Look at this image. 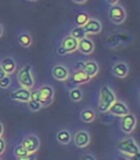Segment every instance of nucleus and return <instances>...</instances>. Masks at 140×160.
<instances>
[{
	"label": "nucleus",
	"mask_w": 140,
	"mask_h": 160,
	"mask_svg": "<svg viewBox=\"0 0 140 160\" xmlns=\"http://www.w3.org/2000/svg\"><path fill=\"white\" fill-rule=\"evenodd\" d=\"M84 62H77L76 63V65H75V67H74V69H75V71H78V70H83L84 69Z\"/></svg>",
	"instance_id": "7c9ffc66"
},
{
	"label": "nucleus",
	"mask_w": 140,
	"mask_h": 160,
	"mask_svg": "<svg viewBox=\"0 0 140 160\" xmlns=\"http://www.w3.org/2000/svg\"><path fill=\"white\" fill-rule=\"evenodd\" d=\"M139 101H140V93H139Z\"/></svg>",
	"instance_id": "a19ab883"
},
{
	"label": "nucleus",
	"mask_w": 140,
	"mask_h": 160,
	"mask_svg": "<svg viewBox=\"0 0 140 160\" xmlns=\"http://www.w3.org/2000/svg\"><path fill=\"white\" fill-rule=\"evenodd\" d=\"M35 159H36V156L34 153H29L22 157H16V160H35Z\"/></svg>",
	"instance_id": "cd10ccee"
},
{
	"label": "nucleus",
	"mask_w": 140,
	"mask_h": 160,
	"mask_svg": "<svg viewBox=\"0 0 140 160\" xmlns=\"http://www.w3.org/2000/svg\"><path fill=\"white\" fill-rule=\"evenodd\" d=\"M60 46L65 50L66 53L72 52L76 51L78 48V40L75 39L74 37H72V35H68L62 40L61 45Z\"/></svg>",
	"instance_id": "ddd939ff"
},
{
	"label": "nucleus",
	"mask_w": 140,
	"mask_h": 160,
	"mask_svg": "<svg viewBox=\"0 0 140 160\" xmlns=\"http://www.w3.org/2000/svg\"><path fill=\"white\" fill-rule=\"evenodd\" d=\"M72 1L77 3V4H83V3H85L87 1V0H72Z\"/></svg>",
	"instance_id": "e433bc0d"
},
{
	"label": "nucleus",
	"mask_w": 140,
	"mask_h": 160,
	"mask_svg": "<svg viewBox=\"0 0 140 160\" xmlns=\"http://www.w3.org/2000/svg\"><path fill=\"white\" fill-rule=\"evenodd\" d=\"M80 117H81L82 121H84L86 123H91L95 118V113L92 109H86V110H83L81 112Z\"/></svg>",
	"instance_id": "6ab92c4d"
},
{
	"label": "nucleus",
	"mask_w": 140,
	"mask_h": 160,
	"mask_svg": "<svg viewBox=\"0 0 140 160\" xmlns=\"http://www.w3.org/2000/svg\"><path fill=\"white\" fill-rule=\"evenodd\" d=\"M135 125H136V118L133 114L129 112L128 114L121 117L120 127H121V130L125 133H132L135 129Z\"/></svg>",
	"instance_id": "423d86ee"
},
{
	"label": "nucleus",
	"mask_w": 140,
	"mask_h": 160,
	"mask_svg": "<svg viewBox=\"0 0 140 160\" xmlns=\"http://www.w3.org/2000/svg\"><path fill=\"white\" fill-rule=\"evenodd\" d=\"M3 131H4V127H3L2 123H0V136H2V134H3Z\"/></svg>",
	"instance_id": "4c0bfd02"
},
{
	"label": "nucleus",
	"mask_w": 140,
	"mask_h": 160,
	"mask_svg": "<svg viewBox=\"0 0 140 160\" xmlns=\"http://www.w3.org/2000/svg\"><path fill=\"white\" fill-rule=\"evenodd\" d=\"M57 140L59 143H61L63 145H67L71 142V133L66 130L60 131L57 133Z\"/></svg>",
	"instance_id": "aec40b11"
},
{
	"label": "nucleus",
	"mask_w": 140,
	"mask_h": 160,
	"mask_svg": "<svg viewBox=\"0 0 140 160\" xmlns=\"http://www.w3.org/2000/svg\"><path fill=\"white\" fill-rule=\"evenodd\" d=\"M109 112L112 114L119 116V117H122V116H124V115H126V114H128L130 112L129 108L122 101H115L111 106V108L109 109Z\"/></svg>",
	"instance_id": "1a4fd4ad"
},
{
	"label": "nucleus",
	"mask_w": 140,
	"mask_h": 160,
	"mask_svg": "<svg viewBox=\"0 0 140 160\" xmlns=\"http://www.w3.org/2000/svg\"><path fill=\"white\" fill-rule=\"evenodd\" d=\"M11 85V78L6 75L3 78L0 79V88L1 89H7Z\"/></svg>",
	"instance_id": "bb28decb"
},
{
	"label": "nucleus",
	"mask_w": 140,
	"mask_h": 160,
	"mask_svg": "<svg viewBox=\"0 0 140 160\" xmlns=\"http://www.w3.org/2000/svg\"><path fill=\"white\" fill-rule=\"evenodd\" d=\"M52 74L53 78L57 80V81H66L69 77V71L65 66L58 64L52 68Z\"/></svg>",
	"instance_id": "9d476101"
},
{
	"label": "nucleus",
	"mask_w": 140,
	"mask_h": 160,
	"mask_svg": "<svg viewBox=\"0 0 140 160\" xmlns=\"http://www.w3.org/2000/svg\"><path fill=\"white\" fill-rule=\"evenodd\" d=\"M5 148H6V144H5L4 139L1 136H0V154H2L4 152Z\"/></svg>",
	"instance_id": "c756f323"
},
{
	"label": "nucleus",
	"mask_w": 140,
	"mask_h": 160,
	"mask_svg": "<svg viewBox=\"0 0 140 160\" xmlns=\"http://www.w3.org/2000/svg\"><path fill=\"white\" fill-rule=\"evenodd\" d=\"M27 103H28V106H29L30 110H31V111H32V112H38L40 109L42 108L41 103L38 102V101H35V100H32V99H30Z\"/></svg>",
	"instance_id": "393cba45"
},
{
	"label": "nucleus",
	"mask_w": 140,
	"mask_h": 160,
	"mask_svg": "<svg viewBox=\"0 0 140 160\" xmlns=\"http://www.w3.org/2000/svg\"><path fill=\"white\" fill-rule=\"evenodd\" d=\"M81 160H95V158H94L93 155L87 153V154H85V155L81 158Z\"/></svg>",
	"instance_id": "2f4dec72"
},
{
	"label": "nucleus",
	"mask_w": 140,
	"mask_h": 160,
	"mask_svg": "<svg viewBox=\"0 0 140 160\" xmlns=\"http://www.w3.org/2000/svg\"><path fill=\"white\" fill-rule=\"evenodd\" d=\"M28 1H36V0H28Z\"/></svg>",
	"instance_id": "ea45409f"
},
{
	"label": "nucleus",
	"mask_w": 140,
	"mask_h": 160,
	"mask_svg": "<svg viewBox=\"0 0 140 160\" xmlns=\"http://www.w3.org/2000/svg\"><path fill=\"white\" fill-rule=\"evenodd\" d=\"M90 134L85 131H79L75 133L73 141L76 147L78 148H85L90 144Z\"/></svg>",
	"instance_id": "9b49d317"
},
{
	"label": "nucleus",
	"mask_w": 140,
	"mask_h": 160,
	"mask_svg": "<svg viewBox=\"0 0 140 160\" xmlns=\"http://www.w3.org/2000/svg\"><path fill=\"white\" fill-rule=\"evenodd\" d=\"M70 97L72 101L78 102L82 99V92L80 91V89H78V88H73L70 92Z\"/></svg>",
	"instance_id": "b1692460"
},
{
	"label": "nucleus",
	"mask_w": 140,
	"mask_h": 160,
	"mask_svg": "<svg viewBox=\"0 0 140 160\" xmlns=\"http://www.w3.org/2000/svg\"><path fill=\"white\" fill-rule=\"evenodd\" d=\"M117 148L119 152H121L128 157H131L136 152H140L139 147L137 146V144L134 142V140L132 138H128V139H124L122 141H120L117 144Z\"/></svg>",
	"instance_id": "7ed1b4c3"
},
{
	"label": "nucleus",
	"mask_w": 140,
	"mask_h": 160,
	"mask_svg": "<svg viewBox=\"0 0 140 160\" xmlns=\"http://www.w3.org/2000/svg\"><path fill=\"white\" fill-rule=\"evenodd\" d=\"M84 31L87 34H96L101 32L102 25L97 19H89L88 22L83 26Z\"/></svg>",
	"instance_id": "f8f14e48"
},
{
	"label": "nucleus",
	"mask_w": 140,
	"mask_h": 160,
	"mask_svg": "<svg viewBox=\"0 0 140 160\" xmlns=\"http://www.w3.org/2000/svg\"><path fill=\"white\" fill-rule=\"evenodd\" d=\"M129 160H140V152H138L135 154H133L132 156L129 157Z\"/></svg>",
	"instance_id": "473e14b6"
},
{
	"label": "nucleus",
	"mask_w": 140,
	"mask_h": 160,
	"mask_svg": "<svg viewBox=\"0 0 140 160\" xmlns=\"http://www.w3.org/2000/svg\"><path fill=\"white\" fill-rule=\"evenodd\" d=\"M31 99L32 100H35V101L40 102V98H39V93H38V90H33L31 92Z\"/></svg>",
	"instance_id": "c85d7f7f"
},
{
	"label": "nucleus",
	"mask_w": 140,
	"mask_h": 160,
	"mask_svg": "<svg viewBox=\"0 0 140 160\" xmlns=\"http://www.w3.org/2000/svg\"><path fill=\"white\" fill-rule=\"evenodd\" d=\"M89 19H90V17H89V15L86 12H79V13H77L75 15L74 22H75L76 26L83 27L88 22Z\"/></svg>",
	"instance_id": "4be33fe9"
},
{
	"label": "nucleus",
	"mask_w": 140,
	"mask_h": 160,
	"mask_svg": "<svg viewBox=\"0 0 140 160\" xmlns=\"http://www.w3.org/2000/svg\"><path fill=\"white\" fill-rule=\"evenodd\" d=\"M17 80L22 88L32 89L34 86V80L32 73V67L30 65H26L20 70L17 73Z\"/></svg>",
	"instance_id": "f03ea898"
},
{
	"label": "nucleus",
	"mask_w": 140,
	"mask_h": 160,
	"mask_svg": "<svg viewBox=\"0 0 140 160\" xmlns=\"http://www.w3.org/2000/svg\"><path fill=\"white\" fill-rule=\"evenodd\" d=\"M2 34H3V27L1 24H0V37L2 36Z\"/></svg>",
	"instance_id": "58836bf2"
},
{
	"label": "nucleus",
	"mask_w": 140,
	"mask_h": 160,
	"mask_svg": "<svg viewBox=\"0 0 140 160\" xmlns=\"http://www.w3.org/2000/svg\"><path fill=\"white\" fill-rule=\"evenodd\" d=\"M7 74H6V72L2 70V68L1 67H0V79H1V78H3L4 76H6Z\"/></svg>",
	"instance_id": "f704fd0d"
},
{
	"label": "nucleus",
	"mask_w": 140,
	"mask_h": 160,
	"mask_svg": "<svg viewBox=\"0 0 140 160\" xmlns=\"http://www.w3.org/2000/svg\"><path fill=\"white\" fill-rule=\"evenodd\" d=\"M116 101V96L112 90L108 86H103L100 90L98 110L100 112H106L109 111L111 106Z\"/></svg>",
	"instance_id": "f257e3e1"
},
{
	"label": "nucleus",
	"mask_w": 140,
	"mask_h": 160,
	"mask_svg": "<svg viewBox=\"0 0 140 160\" xmlns=\"http://www.w3.org/2000/svg\"><path fill=\"white\" fill-rule=\"evenodd\" d=\"M57 52H58V54H60V55H65L66 54V52H65V50L60 46L59 48H58V50H57Z\"/></svg>",
	"instance_id": "72a5a7b5"
},
{
	"label": "nucleus",
	"mask_w": 140,
	"mask_h": 160,
	"mask_svg": "<svg viewBox=\"0 0 140 160\" xmlns=\"http://www.w3.org/2000/svg\"><path fill=\"white\" fill-rule=\"evenodd\" d=\"M18 42L22 47L28 48L32 45V37L29 33H21L18 36Z\"/></svg>",
	"instance_id": "412c9836"
},
{
	"label": "nucleus",
	"mask_w": 140,
	"mask_h": 160,
	"mask_svg": "<svg viewBox=\"0 0 140 160\" xmlns=\"http://www.w3.org/2000/svg\"><path fill=\"white\" fill-rule=\"evenodd\" d=\"M0 67L6 72V74H12L16 70V64L14 60L12 57H6L1 61V65Z\"/></svg>",
	"instance_id": "f3484780"
},
{
	"label": "nucleus",
	"mask_w": 140,
	"mask_h": 160,
	"mask_svg": "<svg viewBox=\"0 0 140 160\" xmlns=\"http://www.w3.org/2000/svg\"><path fill=\"white\" fill-rule=\"evenodd\" d=\"M10 97L12 100H15V101L27 103L31 99V91L26 88H20V89L13 91L10 94Z\"/></svg>",
	"instance_id": "6e6552de"
},
{
	"label": "nucleus",
	"mask_w": 140,
	"mask_h": 160,
	"mask_svg": "<svg viewBox=\"0 0 140 160\" xmlns=\"http://www.w3.org/2000/svg\"><path fill=\"white\" fill-rule=\"evenodd\" d=\"M71 35H72V37H74L75 39L80 40V39H82V38L86 37L87 33L85 32L83 27H79V26H77V27H75V28H73V29L72 30Z\"/></svg>",
	"instance_id": "5701e85b"
},
{
	"label": "nucleus",
	"mask_w": 140,
	"mask_h": 160,
	"mask_svg": "<svg viewBox=\"0 0 140 160\" xmlns=\"http://www.w3.org/2000/svg\"><path fill=\"white\" fill-rule=\"evenodd\" d=\"M83 71L92 78V77H93L94 75L97 74V72H98V65L94 61H87L84 64Z\"/></svg>",
	"instance_id": "a211bd4d"
},
{
	"label": "nucleus",
	"mask_w": 140,
	"mask_h": 160,
	"mask_svg": "<svg viewBox=\"0 0 140 160\" xmlns=\"http://www.w3.org/2000/svg\"><path fill=\"white\" fill-rule=\"evenodd\" d=\"M112 73L119 78H124L129 73V67L126 63L123 62L116 63L112 67Z\"/></svg>",
	"instance_id": "2eb2a0df"
},
{
	"label": "nucleus",
	"mask_w": 140,
	"mask_h": 160,
	"mask_svg": "<svg viewBox=\"0 0 140 160\" xmlns=\"http://www.w3.org/2000/svg\"><path fill=\"white\" fill-rule=\"evenodd\" d=\"M13 152H14V155H15L16 157H22V156H25V155L29 154L28 151H27L22 145H19V146L15 147Z\"/></svg>",
	"instance_id": "a878e982"
},
{
	"label": "nucleus",
	"mask_w": 140,
	"mask_h": 160,
	"mask_svg": "<svg viewBox=\"0 0 140 160\" xmlns=\"http://www.w3.org/2000/svg\"><path fill=\"white\" fill-rule=\"evenodd\" d=\"M109 17L112 21L115 24H121L126 19V12L118 4L112 5L109 10Z\"/></svg>",
	"instance_id": "39448f33"
},
{
	"label": "nucleus",
	"mask_w": 140,
	"mask_h": 160,
	"mask_svg": "<svg viewBox=\"0 0 140 160\" xmlns=\"http://www.w3.org/2000/svg\"><path fill=\"white\" fill-rule=\"evenodd\" d=\"M40 103L42 107L50 106L52 103V100L54 97V90L50 85H43L38 89Z\"/></svg>",
	"instance_id": "20e7f679"
},
{
	"label": "nucleus",
	"mask_w": 140,
	"mask_h": 160,
	"mask_svg": "<svg viewBox=\"0 0 140 160\" xmlns=\"http://www.w3.org/2000/svg\"><path fill=\"white\" fill-rule=\"evenodd\" d=\"M77 49L84 54H90L93 52L94 45L91 39L84 37L82 39L78 40V48Z\"/></svg>",
	"instance_id": "4468645a"
},
{
	"label": "nucleus",
	"mask_w": 140,
	"mask_h": 160,
	"mask_svg": "<svg viewBox=\"0 0 140 160\" xmlns=\"http://www.w3.org/2000/svg\"><path fill=\"white\" fill-rule=\"evenodd\" d=\"M21 145L28 151L29 153H34L39 150L40 141H39V138L36 135L32 134L24 138Z\"/></svg>",
	"instance_id": "0eeeda50"
},
{
	"label": "nucleus",
	"mask_w": 140,
	"mask_h": 160,
	"mask_svg": "<svg viewBox=\"0 0 140 160\" xmlns=\"http://www.w3.org/2000/svg\"><path fill=\"white\" fill-rule=\"evenodd\" d=\"M107 2L111 5H115L118 3V0H107Z\"/></svg>",
	"instance_id": "c9c22d12"
},
{
	"label": "nucleus",
	"mask_w": 140,
	"mask_h": 160,
	"mask_svg": "<svg viewBox=\"0 0 140 160\" xmlns=\"http://www.w3.org/2000/svg\"><path fill=\"white\" fill-rule=\"evenodd\" d=\"M72 80L74 84L80 85V84H84V83L89 82L91 80V77L83 70H78V71H75L74 73L72 74Z\"/></svg>",
	"instance_id": "dca6fc26"
}]
</instances>
